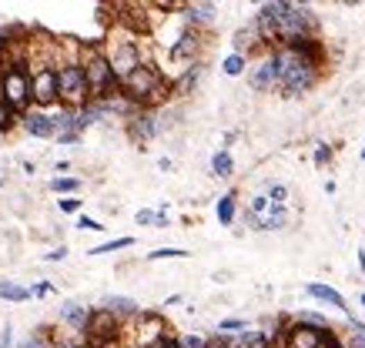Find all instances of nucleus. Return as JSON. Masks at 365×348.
Here are the masks:
<instances>
[{"label": "nucleus", "mask_w": 365, "mask_h": 348, "mask_svg": "<svg viewBox=\"0 0 365 348\" xmlns=\"http://www.w3.org/2000/svg\"><path fill=\"white\" fill-rule=\"evenodd\" d=\"M164 335H168V329H164V318L161 315H154V311H141L137 315V348L158 345Z\"/></svg>", "instance_id": "8"}, {"label": "nucleus", "mask_w": 365, "mask_h": 348, "mask_svg": "<svg viewBox=\"0 0 365 348\" xmlns=\"http://www.w3.org/2000/svg\"><path fill=\"white\" fill-rule=\"evenodd\" d=\"M58 91L64 107H87L91 104V87H87V74H84V64H60L58 67Z\"/></svg>", "instance_id": "2"}, {"label": "nucleus", "mask_w": 365, "mask_h": 348, "mask_svg": "<svg viewBox=\"0 0 365 348\" xmlns=\"http://www.w3.org/2000/svg\"><path fill=\"white\" fill-rule=\"evenodd\" d=\"M0 348H14V329L3 325V338H0Z\"/></svg>", "instance_id": "35"}, {"label": "nucleus", "mask_w": 365, "mask_h": 348, "mask_svg": "<svg viewBox=\"0 0 365 348\" xmlns=\"http://www.w3.org/2000/svg\"><path fill=\"white\" fill-rule=\"evenodd\" d=\"M214 14H218V7H214V3H185V7H181V17H185V24H188L192 31L212 27Z\"/></svg>", "instance_id": "12"}, {"label": "nucleus", "mask_w": 365, "mask_h": 348, "mask_svg": "<svg viewBox=\"0 0 365 348\" xmlns=\"http://www.w3.org/2000/svg\"><path fill=\"white\" fill-rule=\"evenodd\" d=\"M198 47H201V37H198V31L188 27V31L171 44V60H178V64H181V60H192L194 54H198Z\"/></svg>", "instance_id": "14"}, {"label": "nucleus", "mask_w": 365, "mask_h": 348, "mask_svg": "<svg viewBox=\"0 0 365 348\" xmlns=\"http://www.w3.org/2000/svg\"><path fill=\"white\" fill-rule=\"evenodd\" d=\"M101 308H108L111 315H117V318H137V315H141L137 302L128 298V295H104V298H101Z\"/></svg>", "instance_id": "13"}, {"label": "nucleus", "mask_w": 365, "mask_h": 348, "mask_svg": "<svg viewBox=\"0 0 365 348\" xmlns=\"http://www.w3.org/2000/svg\"><path fill=\"white\" fill-rule=\"evenodd\" d=\"M348 348H365V338H362V335H355V331H352V335H348Z\"/></svg>", "instance_id": "37"}, {"label": "nucleus", "mask_w": 365, "mask_h": 348, "mask_svg": "<svg viewBox=\"0 0 365 348\" xmlns=\"http://www.w3.org/2000/svg\"><path fill=\"white\" fill-rule=\"evenodd\" d=\"M128 131H131V137H135L137 144H148L158 134V117H154V111H135V114L128 117Z\"/></svg>", "instance_id": "10"}, {"label": "nucleus", "mask_w": 365, "mask_h": 348, "mask_svg": "<svg viewBox=\"0 0 365 348\" xmlns=\"http://www.w3.org/2000/svg\"><path fill=\"white\" fill-rule=\"evenodd\" d=\"M328 161H332V148H328V144H319V148H315V164L325 168Z\"/></svg>", "instance_id": "32"}, {"label": "nucleus", "mask_w": 365, "mask_h": 348, "mask_svg": "<svg viewBox=\"0 0 365 348\" xmlns=\"http://www.w3.org/2000/svg\"><path fill=\"white\" fill-rule=\"evenodd\" d=\"M31 295H34V288H24L17 281H0V298H7V302H31Z\"/></svg>", "instance_id": "19"}, {"label": "nucleus", "mask_w": 365, "mask_h": 348, "mask_svg": "<svg viewBox=\"0 0 365 348\" xmlns=\"http://www.w3.org/2000/svg\"><path fill=\"white\" fill-rule=\"evenodd\" d=\"M248 84L251 91H278V74H275V64L269 54L248 67Z\"/></svg>", "instance_id": "9"}, {"label": "nucleus", "mask_w": 365, "mask_h": 348, "mask_svg": "<svg viewBox=\"0 0 365 348\" xmlns=\"http://www.w3.org/2000/svg\"><path fill=\"white\" fill-rule=\"evenodd\" d=\"M201 74H205V64H198V60H194V64H188V67H185V74H181V78L171 84V94H178V97L192 94L194 87H198V80H201Z\"/></svg>", "instance_id": "15"}, {"label": "nucleus", "mask_w": 365, "mask_h": 348, "mask_svg": "<svg viewBox=\"0 0 365 348\" xmlns=\"http://www.w3.org/2000/svg\"><path fill=\"white\" fill-rule=\"evenodd\" d=\"M359 268L365 271V252H359Z\"/></svg>", "instance_id": "40"}, {"label": "nucleus", "mask_w": 365, "mask_h": 348, "mask_svg": "<svg viewBox=\"0 0 365 348\" xmlns=\"http://www.w3.org/2000/svg\"><path fill=\"white\" fill-rule=\"evenodd\" d=\"M151 348H161V342H158V345H151Z\"/></svg>", "instance_id": "41"}, {"label": "nucleus", "mask_w": 365, "mask_h": 348, "mask_svg": "<svg viewBox=\"0 0 365 348\" xmlns=\"http://www.w3.org/2000/svg\"><path fill=\"white\" fill-rule=\"evenodd\" d=\"M225 74L228 78H238V74H245V67H248V54H231V58H225Z\"/></svg>", "instance_id": "22"}, {"label": "nucleus", "mask_w": 365, "mask_h": 348, "mask_svg": "<svg viewBox=\"0 0 365 348\" xmlns=\"http://www.w3.org/2000/svg\"><path fill=\"white\" fill-rule=\"evenodd\" d=\"M248 225L255 232H282L289 225V211L271 205L265 194H258V198H251L248 205Z\"/></svg>", "instance_id": "4"}, {"label": "nucleus", "mask_w": 365, "mask_h": 348, "mask_svg": "<svg viewBox=\"0 0 365 348\" xmlns=\"http://www.w3.org/2000/svg\"><path fill=\"white\" fill-rule=\"evenodd\" d=\"M269 58H271V64H275L282 97H298L315 87V80H319V64H315V60L302 58V54L291 51V47H275V51H269Z\"/></svg>", "instance_id": "1"}, {"label": "nucleus", "mask_w": 365, "mask_h": 348, "mask_svg": "<svg viewBox=\"0 0 365 348\" xmlns=\"http://www.w3.org/2000/svg\"><path fill=\"white\" fill-rule=\"evenodd\" d=\"M362 161H365V148H362Z\"/></svg>", "instance_id": "42"}, {"label": "nucleus", "mask_w": 365, "mask_h": 348, "mask_svg": "<svg viewBox=\"0 0 365 348\" xmlns=\"http://www.w3.org/2000/svg\"><path fill=\"white\" fill-rule=\"evenodd\" d=\"M0 97H3L17 114L31 104V97H34V84H31V74H27L24 64H10V67H3V74H0Z\"/></svg>", "instance_id": "3"}, {"label": "nucleus", "mask_w": 365, "mask_h": 348, "mask_svg": "<svg viewBox=\"0 0 365 348\" xmlns=\"http://www.w3.org/2000/svg\"><path fill=\"white\" fill-rule=\"evenodd\" d=\"M51 348H80V345H71V342H58V345H51Z\"/></svg>", "instance_id": "39"}, {"label": "nucleus", "mask_w": 365, "mask_h": 348, "mask_svg": "<svg viewBox=\"0 0 365 348\" xmlns=\"http://www.w3.org/2000/svg\"><path fill=\"white\" fill-rule=\"evenodd\" d=\"M80 205H84V201H80V198H64V201H60V211L74 214V211H80Z\"/></svg>", "instance_id": "33"}, {"label": "nucleus", "mask_w": 365, "mask_h": 348, "mask_svg": "<svg viewBox=\"0 0 365 348\" xmlns=\"http://www.w3.org/2000/svg\"><path fill=\"white\" fill-rule=\"evenodd\" d=\"M51 345H54V342H47V335H44V331H34V335H31V338H27L20 348H51Z\"/></svg>", "instance_id": "30"}, {"label": "nucleus", "mask_w": 365, "mask_h": 348, "mask_svg": "<svg viewBox=\"0 0 365 348\" xmlns=\"http://www.w3.org/2000/svg\"><path fill=\"white\" fill-rule=\"evenodd\" d=\"M305 291L312 295V298H319V302H325V305H332V308H339V311H348L346 308V298L339 295V291L332 288V285H322V281H308Z\"/></svg>", "instance_id": "16"}, {"label": "nucleus", "mask_w": 365, "mask_h": 348, "mask_svg": "<svg viewBox=\"0 0 365 348\" xmlns=\"http://www.w3.org/2000/svg\"><path fill=\"white\" fill-rule=\"evenodd\" d=\"M91 315H94V311L84 308L80 302H64V305L58 308V318L71 331H87V325H91Z\"/></svg>", "instance_id": "11"}, {"label": "nucleus", "mask_w": 365, "mask_h": 348, "mask_svg": "<svg viewBox=\"0 0 365 348\" xmlns=\"http://www.w3.org/2000/svg\"><path fill=\"white\" fill-rule=\"evenodd\" d=\"M325 335L328 331H319V329H308V325H298V322H289L282 345L285 348H322L325 345Z\"/></svg>", "instance_id": "7"}, {"label": "nucleus", "mask_w": 365, "mask_h": 348, "mask_svg": "<svg viewBox=\"0 0 365 348\" xmlns=\"http://www.w3.org/2000/svg\"><path fill=\"white\" fill-rule=\"evenodd\" d=\"M77 188H80V181H77V177H54V181H51V191L71 194V198H74Z\"/></svg>", "instance_id": "25"}, {"label": "nucleus", "mask_w": 365, "mask_h": 348, "mask_svg": "<svg viewBox=\"0 0 365 348\" xmlns=\"http://www.w3.org/2000/svg\"><path fill=\"white\" fill-rule=\"evenodd\" d=\"M135 245V238H114V241H108V245H97L91 248L87 254H111V252H124V248H131Z\"/></svg>", "instance_id": "24"}, {"label": "nucleus", "mask_w": 365, "mask_h": 348, "mask_svg": "<svg viewBox=\"0 0 365 348\" xmlns=\"http://www.w3.org/2000/svg\"><path fill=\"white\" fill-rule=\"evenodd\" d=\"M51 291H54V285H51V281H40L37 288H34V295H51Z\"/></svg>", "instance_id": "38"}, {"label": "nucleus", "mask_w": 365, "mask_h": 348, "mask_svg": "<svg viewBox=\"0 0 365 348\" xmlns=\"http://www.w3.org/2000/svg\"><path fill=\"white\" fill-rule=\"evenodd\" d=\"M235 208H238V198H235V191H228L225 198H218V221L228 228V225H235Z\"/></svg>", "instance_id": "20"}, {"label": "nucleus", "mask_w": 365, "mask_h": 348, "mask_svg": "<svg viewBox=\"0 0 365 348\" xmlns=\"http://www.w3.org/2000/svg\"><path fill=\"white\" fill-rule=\"evenodd\" d=\"M218 331H221V335H225V331H238V335H241V331H248V322H245V318H225V322H218Z\"/></svg>", "instance_id": "28"}, {"label": "nucleus", "mask_w": 365, "mask_h": 348, "mask_svg": "<svg viewBox=\"0 0 365 348\" xmlns=\"http://www.w3.org/2000/svg\"><path fill=\"white\" fill-rule=\"evenodd\" d=\"M164 258H192V252H185V248H154L148 254V261H164Z\"/></svg>", "instance_id": "26"}, {"label": "nucleus", "mask_w": 365, "mask_h": 348, "mask_svg": "<svg viewBox=\"0 0 365 348\" xmlns=\"http://www.w3.org/2000/svg\"><path fill=\"white\" fill-rule=\"evenodd\" d=\"M212 171H214V177H231L235 174V161H231L228 151H218L212 157Z\"/></svg>", "instance_id": "21"}, {"label": "nucleus", "mask_w": 365, "mask_h": 348, "mask_svg": "<svg viewBox=\"0 0 365 348\" xmlns=\"http://www.w3.org/2000/svg\"><path fill=\"white\" fill-rule=\"evenodd\" d=\"M77 228H80V232H104V225H101V221H94V218H84V214L77 218Z\"/></svg>", "instance_id": "31"}, {"label": "nucleus", "mask_w": 365, "mask_h": 348, "mask_svg": "<svg viewBox=\"0 0 365 348\" xmlns=\"http://www.w3.org/2000/svg\"><path fill=\"white\" fill-rule=\"evenodd\" d=\"M258 40H262V37H258V27H255V20H251L248 27H241V31L235 34V54H245V51L255 47Z\"/></svg>", "instance_id": "18"}, {"label": "nucleus", "mask_w": 365, "mask_h": 348, "mask_svg": "<svg viewBox=\"0 0 365 348\" xmlns=\"http://www.w3.org/2000/svg\"><path fill=\"white\" fill-rule=\"evenodd\" d=\"M31 84H34V101H37V104H54V101H60L58 67L40 64L37 71H31Z\"/></svg>", "instance_id": "6"}, {"label": "nucleus", "mask_w": 365, "mask_h": 348, "mask_svg": "<svg viewBox=\"0 0 365 348\" xmlns=\"http://www.w3.org/2000/svg\"><path fill=\"white\" fill-rule=\"evenodd\" d=\"M178 348H208V335H178Z\"/></svg>", "instance_id": "27"}, {"label": "nucleus", "mask_w": 365, "mask_h": 348, "mask_svg": "<svg viewBox=\"0 0 365 348\" xmlns=\"http://www.w3.org/2000/svg\"><path fill=\"white\" fill-rule=\"evenodd\" d=\"M348 325H352L355 335H362V338H365V322H359V318H352V315H348Z\"/></svg>", "instance_id": "36"}, {"label": "nucleus", "mask_w": 365, "mask_h": 348, "mask_svg": "<svg viewBox=\"0 0 365 348\" xmlns=\"http://www.w3.org/2000/svg\"><path fill=\"white\" fill-rule=\"evenodd\" d=\"M265 198H269L271 205L285 208V201H289V188H285V184H278V181H269V184H265Z\"/></svg>", "instance_id": "23"}, {"label": "nucleus", "mask_w": 365, "mask_h": 348, "mask_svg": "<svg viewBox=\"0 0 365 348\" xmlns=\"http://www.w3.org/2000/svg\"><path fill=\"white\" fill-rule=\"evenodd\" d=\"M0 141H3V131H0Z\"/></svg>", "instance_id": "43"}, {"label": "nucleus", "mask_w": 365, "mask_h": 348, "mask_svg": "<svg viewBox=\"0 0 365 348\" xmlns=\"http://www.w3.org/2000/svg\"><path fill=\"white\" fill-rule=\"evenodd\" d=\"M44 258H47V261H64V258H67V245H58L54 252H47Z\"/></svg>", "instance_id": "34"}, {"label": "nucleus", "mask_w": 365, "mask_h": 348, "mask_svg": "<svg viewBox=\"0 0 365 348\" xmlns=\"http://www.w3.org/2000/svg\"><path fill=\"white\" fill-rule=\"evenodd\" d=\"M87 342L91 345H108V342H114L117 335H121V322H117V315H111L108 308H94L91 315V325H87Z\"/></svg>", "instance_id": "5"}, {"label": "nucleus", "mask_w": 365, "mask_h": 348, "mask_svg": "<svg viewBox=\"0 0 365 348\" xmlns=\"http://www.w3.org/2000/svg\"><path fill=\"white\" fill-rule=\"evenodd\" d=\"M362 305H365V295H362Z\"/></svg>", "instance_id": "44"}, {"label": "nucleus", "mask_w": 365, "mask_h": 348, "mask_svg": "<svg viewBox=\"0 0 365 348\" xmlns=\"http://www.w3.org/2000/svg\"><path fill=\"white\" fill-rule=\"evenodd\" d=\"M14 114H17V111H14V107L0 97V131H7V128L14 124Z\"/></svg>", "instance_id": "29"}, {"label": "nucleus", "mask_w": 365, "mask_h": 348, "mask_svg": "<svg viewBox=\"0 0 365 348\" xmlns=\"http://www.w3.org/2000/svg\"><path fill=\"white\" fill-rule=\"evenodd\" d=\"M24 128H27V134H34V137H54L51 117L40 114V111H27V114H24Z\"/></svg>", "instance_id": "17"}]
</instances>
